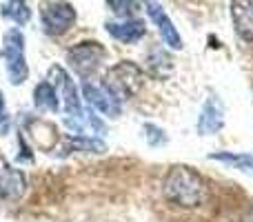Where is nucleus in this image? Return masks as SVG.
I'll list each match as a JSON object with an SVG mask.
<instances>
[{
    "label": "nucleus",
    "instance_id": "1a4fd4ad",
    "mask_svg": "<svg viewBox=\"0 0 253 222\" xmlns=\"http://www.w3.org/2000/svg\"><path fill=\"white\" fill-rule=\"evenodd\" d=\"M142 2H144V9H147L149 18L156 22V27H158V31H160L162 40H165L171 49H175V51H178V49H182V38H180L178 29H175V25H173V20H171V18L165 13L162 4L156 2V0H142Z\"/></svg>",
    "mask_w": 253,
    "mask_h": 222
},
{
    "label": "nucleus",
    "instance_id": "9d476101",
    "mask_svg": "<svg viewBox=\"0 0 253 222\" xmlns=\"http://www.w3.org/2000/svg\"><path fill=\"white\" fill-rule=\"evenodd\" d=\"M231 20L238 38L253 43V0H231Z\"/></svg>",
    "mask_w": 253,
    "mask_h": 222
},
{
    "label": "nucleus",
    "instance_id": "ddd939ff",
    "mask_svg": "<svg viewBox=\"0 0 253 222\" xmlns=\"http://www.w3.org/2000/svg\"><path fill=\"white\" fill-rule=\"evenodd\" d=\"M34 105L38 111H58L60 109V100H58V93L53 89V85L49 80H42L40 85H36L34 89Z\"/></svg>",
    "mask_w": 253,
    "mask_h": 222
},
{
    "label": "nucleus",
    "instance_id": "aec40b11",
    "mask_svg": "<svg viewBox=\"0 0 253 222\" xmlns=\"http://www.w3.org/2000/svg\"><path fill=\"white\" fill-rule=\"evenodd\" d=\"M240 222H253V207H249V209L245 211V216L240 218Z\"/></svg>",
    "mask_w": 253,
    "mask_h": 222
},
{
    "label": "nucleus",
    "instance_id": "423d86ee",
    "mask_svg": "<svg viewBox=\"0 0 253 222\" xmlns=\"http://www.w3.org/2000/svg\"><path fill=\"white\" fill-rule=\"evenodd\" d=\"M76 9L74 4L65 2V0H51V2L42 4L40 9V22H42L44 34L49 36H62L76 25Z\"/></svg>",
    "mask_w": 253,
    "mask_h": 222
},
{
    "label": "nucleus",
    "instance_id": "f8f14e48",
    "mask_svg": "<svg viewBox=\"0 0 253 222\" xmlns=\"http://www.w3.org/2000/svg\"><path fill=\"white\" fill-rule=\"evenodd\" d=\"M83 96L87 98V102L93 107L96 111L105 113V116L116 118L120 113V105L102 89V85H93V83H83Z\"/></svg>",
    "mask_w": 253,
    "mask_h": 222
},
{
    "label": "nucleus",
    "instance_id": "4468645a",
    "mask_svg": "<svg viewBox=\"0 0 253 222\" xmlns=\"http://www.w3.org/2000/svg\"><path fill=\"white\" fill-rule=\"evenodd\" d=\"M211 160L222 162L227 167H233L238 171H245V174L253 176V153H231V151H218L211 153Z\"/></svg>",
    "mask_w": 253,
    "mask_h": 222
},
{
    "label": "nucleus",
    "instance_id": "20e7f679",
    "mask_svg": "<svg viewBox=\"0 0 253 222\" xmlns=\"http://www.w3.org/2000/svg\"><path fill=\"white\" fill-rule=\"evenodd\" d=\"M2 60H4V71L11 85H22L29 78V67H27L25 58V38L18 29H9L2 38Z\"/></svg>",
    "mask_w": 253,
    "mask_h": 222
},
{
    "label": "nucleus",
    "instance_id": "a211bd4d",
    "mask_svg": "<svg viewBox=\"0 0 253 222\" xmlns=\"http://www.w3.org/2000/svg\"><path fill=\"white\" fill-rule=\"evenodd\" d=\"M144 131H147V140H149V144H151V147H160V144L167 142V135H165V131H162L160 127L144 125Z\"/></svg>",
    "mask_w": 253,
    "mask_h": 222
},
{
    "label": "nucleus",
    "instance_id": "39448f33",
    "mask_svg": "<svg viewBox=\"0 0 253 222\" xmlns=\"http://www.w3.org/2000/svg\"><path fill=\"white\" fill-rule=\"evenodd\" d=\"M47 80L53 85V89H56L58 100H62V109L69 116V120H80V118H84L83 102H80V96H78V87H76L71 76L67 74L60 65H53L51 69H49Z\"/></svg>",
    "mask_w": 253,
    "mask_h": 222
},
{
    "label": "nucleus",
    "instance_id": "7ed1b4c3",
    "mask_svg": "<svg viewBox=\"0 0 253 222\" xmlns=\"http://www.w3.org/2000/svg\"><path fill=\"white\" fill-rule=\"evenodd\" d=\"M105 58L107 49L98 40H83V43H76L74 47L67 49V62L83 83H87L96 76V71L102 67Z\"/></svg>",
    "mask_w": 253,
    "mask_h": 222
},
{
    "label": "nucleus",
    "instance_id": "6e6552de",
    "mask_svg": "<svg viewBox=\"0 0 253 222\" xmlns=\"http://www.w3.org/2000/svg\"><path fill=\"white\" fill-rule=\"evenodd\" d=\"M224 116H227V109H224V102L220 100L215 93H209L202 105L200 118H198V133L200 135H213L218 133L224 127Z\"/></svg>",
    "mask_w": 253,
    "mask_h": 222
},
{
    "label": "nucleus",
    "instance_id": "6ab92c4d",
    "mask_svg": "<svg viewBox=\"0 0 253 222\" xmlns=\"http://www.w3.org/2000/svg\"><path fill=\"white\" fill-rule=\"evenodd\" d=\"M9 129H11V118H9L7 105H4L2 91H0V135H7Z\"/></svg>",
    "mask_w": 253,
    "mask_h": 222
},
{
    "label": "nucleus",
    "instance_id": "dca6fc26",
    "mask_svg": "<svg viewBox=\"0 0 253 222\" xmlns=\"http://www.w3.org/2000/svg\"><path fill=\"white\" fill-rule=\"evenodd\" d=\"M2 16L9 18V20H13V22H18V25H27L31 18V11H29L25 0H7L2 7Z\"/></svg>",
    "mask_w": 253,
    "mask_h": 222
},
{
    "label": "nucleus",
    "instance_id": "f3484780",
    "mask_svg": "<svg viewBox=\"0 0 253 222\" xmlns=\"http://www.w3.org/2000/svg\"><path fill=\"white\" fill-rule=\"evenodd\" d=\"M107 4L120 18H135L133 13L140 9V0H107Z\"/></svg>",
    "mask_w": 253,
    "mask_h": 222
},
{
    "label": "nucleus",
    "instance_id": "0eeeda50",
    "mask_svg": "<svg viewBox=\"0 0 253 222\" xmlns=\"http://www.w3.org/2000/svg\"><path fill=\"white\" fill-rule=\"evenodd\" d=\"M27 191V176L22 169L13 167L7 158L0 156V200L18 202Z\"/></svg>",
    "mask_w": 253,
    "mask_h": 222
},
{
    "label": "nucleus",
    "instance_id": "f03ea898",
    "mask_svg": "<svg viewBox=\"0 0 253 222\" xmlns=\"http://www.w3.org/2000/svg\"><path fill=\"white\" fill-rule=\"evenodd\" d=\"M144 85V74L135 62L131 60H120L114 67H109L102 78V89L114 98L118 105L131 100L135 93L142 89Z\"/></svg>",
    "mask_w": 253,
    "mask_h": 222
},
{
    "label": "nucleus",
    "instance_id": "9b49d317",
    "mask_svg": "<svg viewBox=\"0 0 253 222\" xmlns=\"http://www.w3.org/2000/svg\"><path fill=\"white\" fill-rule=\"evenodd\" d=\"M107 31L111 38L120 40L125 44H133L147 34V25L140 18H125L120 22H107Z\"/></svg>",
    "mask_w": 253,
    "mask_h": 222
},
{
    "label": "nucleus",
    "instance_id": "2eb2a0df",
    "mask_svg": "<svg viewBox=\"0 0 253 222\" xmlns=\"http://www.w3.org/2000/svg\"><path fill=\"white\" fill-rule=\"evenodd\" d=\"M71 151H87V153H105L107 144L98 138H89V135H71L67 138Z\"/></svg>",
    "mask_w": 253,
    "mask_h": 222
},
{
    "label": "nucleus",
    "instance_id": "f257e3e1",
    "mask_svg": "<svg viewBox=\"0 0 253 222\" xmlns=\"http://www.w3.org/2000/svg\"><path fill=\"white\" fill-rule=\"evenodd\" d=\"M162 193L180 209H198L209 196L207 180L189 165H173L162 178Z\"/></svg>",
    "mask_w": 253,
    "mask_h": 222
}]
</instances>
